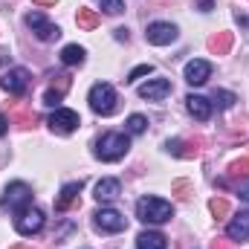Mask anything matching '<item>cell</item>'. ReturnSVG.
Masks as SVG:
<instances>
[{"label": "cell", "mask_w": 249, "mask_h": 249, "mask_svg": "<svg viewBox=\"0 0 249 249\" xmlns=\"http://www.w3.org/2000/svg\"><path fill=\"white\" fill-rule=\"evenodd\" d=\"M171 194H174L180 203H186V200H191L194 188H191V183H188V180H174V186H171Z\"/></svg>", "instance_id": "cell-25"}, {"label": "cell", "mask_w": 249, "mask_h": 249, "mask_svg": "<svg viewBox=\"0 0 249 249\" xmlns=\"http://www.w3.org/2000/svg\"><path fill=\"white\" fill-rule=\"evenodd\" d=\"M209 249H232V247H229V241L217 238V241H212V244H209Z\"/></svg>", "instance_id": "cell-32"}, {"label": "cell", "mask_w": 249, "mask_h": 249, "mask_svg": "<svg viewBox=\"0 0 249 249\" xmlns=\"http://www.w3.org/2000/svg\"><path fill=\"white\" fill-rule=\"evenodd\" d=\"M53 78V84H50V90L47 93H55V96H67V90H70V84H72V78L67 75V72H55V75H50Z\"/></svg>", "instance_id": "cell-23"}, {"label": "cell", "mask_w": 249, "mask_h": 249, "mask_svg": "<svg viewBox=\"0 0 249 249\" xmlns=\"http://www.w3.org/2000/svg\"><path fill=\"white\" fill-rule=\"evenodd\" d=\"M127 148H130L127 133H105L96 142V157L102 162H116V160H122L124 154H127Z\"/></svg>", "instance_id": "cell-2"}, {"label": "cell", "mask_w": 249, "mask_h": 249, "mask_svg": "<svg viewBox=\"0 0 249 249\" xmlns=\"http://www.w3.org/2000/svg\"><path fill=\"white\" fill-rule=\"evenodd\" d=\"M119 194H122V186H119V180H113V177L96 183V200H99V203H113Z\"/></svg>", "instance_id": "cell-16"}, {"label": "cell", "mask_w": 249, "mask_h": 249, "mask_svg": "<svg viewBox=\"0 0 249 249\" xmlns=\"http://www.w3.org/2000/svg\"><path fill=\"white\" fill-rule=\"evenodd\" d=\"M171 214H174V209L162 197H142L136 203V217L142 223H165V220H171Z\"/></svg>", "instance_id": "cell-1"}, {"label": "cell", "mask_w": 249, "mask_h": 249, "mask_svg": "<svg viewBox=\"0 0 249 249\" xmlns=\"http://www.w3.org/2000/svg\"><path fill=\"white\" fill-rule=\"evenodd\" d=\"M200 145H203V139H194V142H180V139H174V142H165L168 154H174V157H183V160L200 157Z\"/></svg>", "instance_id": "cell-14"}, {"label": "cell", "mask_w": 249, "mask_h": 249, "mask_svg": "<svg viewBox=\"0 0 249 249\" xmlns=\"http://www.w3.org/2000/svg\"><path fill=\"white\" fill-rule=\"evenodd\" d=\"M186 107H188V113L194 116V119H200V122H206L209 116H212V102L209 99H203V96H188L186 99Z\"/></svg>", "instance_id": "cell-15"}, {"label": "cell", "mask_w": 249, "mask_h": 249, "mask_svg": "<svg viewBox=\"0 0 249 249\" xmlns=\"http://www.w3.org/2000/svg\"><path fill=\"white\" fill-rule=\"evenodd\" d=\"M209 212H212L214 220H226V214H229V200H223V197H212V200H209Z\"/></svg>", "instance_id": "cell-24"}, {"label": "cell", "mask_w": 249, "mask_h": 249, "mask_svg": "<svg viewBox=\"0 0 249 249\" xmlns=\"http://www.w3.org/2000/svg\"><path fill=\"white\" fill-rule=\"evenodd\" d=\"M136 249H168V244H165V235L160 232H142L136 238Z\"/></svg>", "instance_id": "cell-19"}, {"label": "cell", "mask_w": 249, "mask_h": 249, "mask_svg": "<svg viewBox=\"0 0 249 249\" xmlns=\"http://www.w3.org/2000/svg\"><path fill=\"white\" fill-rule=\"evenodd\" d=\"M3 206H9L15 212L32 206V188L26 186V183H9L6 194H3Z\"/></svg>", "instance_id": "cell-5"}, {"label": "cell", "mask_w": 249, "mask_h": 249, "mask_svg": "<svg viewBox=\"0 0 249 249\" xmlns=\"http://www.w3.org/2000/svg\"><path fill=\"white\" fill-rule=\"evenodd\" d=\"M238 194H241L244 200H249V180H241V183H238Z\"/></svg>", "instance_id": "cell-31"}, {"label": "cell", "mask_w": 249, "mask_h": 249, "mask_svg": "<svg viewBox=\"0 0 249 249\" xmlns=\"http://www.w3.org/2000/svg\"><path fill=\"white\" fill-rule=\"evenodd\" d=\"M15 229H18L20 235H35V232H41V229H44V212H41L38 206L20 209L18 217H15Z\"/></svg>", "instance_id": "cell-4"}, {"label": "cell", "mask_w": 249, "mask_h": 249, "mask_svg": "<svg viewBox=\"0 0 249 249\" xmlns=\"http://www.w3.org/2000/svg\"><path fill=\"white\" fill-rule=\"evenodd\" d=\"M214 102H217V107H232L238 99H235V93H229V90H214Z\"/></svg>", "instance_id": "cell-26"}, {"label": "cell", "mask_w": 249, "mask_h": 249, "mask_svg": "<svg viewBox=\"0 0 249 249\" xmlns=\"http://www.w3.org/2000/svg\"><path fill=\"white\" fill-rule=\"evenodd\" d=\"M32 3H38V6H55L58 0H32Z\"/></svg>", "instance_id": "cell-36"}, {"label": "cell", "mask_w": 249, "mask_h": 249, "mask_svg": "<svg viewBox=\"0 0 249 249\" xmlns=\"http://www.w3.org/2000/svg\"><path fill=\"white\" fill-rule=\"evenodd\" d=\"M229 238L232 241H247L249 238V212H238L235 217H232V223H229Z\"/></svg>", "instance_id": "cell-18"}, {"label": "cell", "mask_w": 249, "mask_h": 249, "mask_svg": "<svg viewBox=\"0 0 249 249\" xmlns=\"http://www.w3.org/2000/svg\"><path fill=\"white\" fill-rule=\"evenodd\" d=\"M145 127H148V119L139 116V113H133V116L127 119V133H145Z\"/></svg>", "instance_id": "cell-27"}, {"label": "cell", "mask_w": 249, "mask_h": 249, "mask_svg": "<svg viewBox=\"0 0 249 249\" xmlns=\"http://www.w3.org/2000/svg\"><path fill=\"white\" fill-rule=\"evenodd\" d=\"M209 75H212V64H209V61L194 58V61L186 64V81H188V84L200 87V84H206V81H209Z\"/></svg>", "instance_id": "cell-11"}, {"label": "cell", "mask_w": 249, "mask_h": 249, "mask_svg": "<svg viewBox=\"0 0 249 249\" xmlns=\"http://www.w3.org/2000/svg\"><path fill=\"white\" fill-rule=\"evenodd\" d=\"M229 174H232V177H247V174H249V162H247V160L232 162V165H229Z\"/></svg>", "instance_id": "cell-30"}, {"label": "cell", "mask_w": 249, "mask_h": 249, "mask_svg": "<svg viewBox=\"0 0 249 249\" xmlns=\"http://www.w3.org/2000/svg\"><path fill=\"white\" fill-rule=\"evenodd\" d=\"M93 220H96V229L99 232H122L124 226H127V220H124L116 209H99L93 214Z\"/></svg>", "instance_id": "cell-8"}, {"label": "cell", "mask_w": 249, "mask_h": 249, "mask_svg": "<svg viewBox=\"0 0 249 249\" xmlns=\"http://www.w3.org/2000/svg\"><path fill=\"white\" fill-rule=\"evenodd\" d=\"M12 122L18 124V127H35V122H38V113H32V110H26V107H20V105H15L12 107Z\"/></svg>", "instance_id": "cell-21"}, {"label": "cell", "mask_w": 249, "mask_h": 249, "mask_svg": "<svg viewBox=\"0 0 249 249\" xmlns=\"http://www.w3.org/2000/svg\"><path fill=\"white\" fill-rule=\"evenodd\" d=\"M197 6H200V12H212V9H214V6H212V0H200Z\"/></svg>", "instance_id": "cell-33"}, {"label": "cell", "mask_w": 249, "mask_h": 249, "mask_svg": "<svg viewBox=\"0 0 249 249\" xmlns=\"http://www.w3.org/2000/svg\"><path fill=\"white\" fill-rule=\"evenodd\" d=\"M145 38H148V44H154V47H165V44H171V41L177 38V26H174V23H162V20H157V23L148 26Z\"/></svg>", "instance_id": "cell-9"}, {"label": "cell", "mask_w": 249, "mask_h": 249, "mask_svg": "<svg viewBox=\"0 0 249 249\" xmlns=\"http://www.w3.org/2000/svg\"><path fill=\"white\" fill-rule=\"evenodd\" d=\"M171 93V81L168 78H154V81H148V84H142L139 87V99H165Z\"/></svg>", "instance_id": "cell-12"}, {"label": "cell", "mask_w": 249, "mask_h": 249, "mask_svg": "<svg viewBox=\"0 0 249 249\" xmlns=\"http://www.w3.org/2000/svg\"><path fill=\"white\" fill-rule=\"evenodd\" d=\"M84 55H87V53H84V50H81L78 44H67V47L61 50V61L67 64V67H75V64H84Z\"/></svg>", "instance_id": "cell-22"}, {"label": "cell", "mask_w": 249, "mask_h": 249, "mask_svg": "<svg viewBox=\"0 0 249 249\" xmlns=\"http://www.w3.org/2000/svg\"><path fill=\"white\" fill-rule=\"evenodd\" d=\"M148 72H154V67H151V64H139L136 70H130V75H127L124 81L130 84V81H136V78H142V75H148Z\"/></svg>", "instance_id": "cell-28"}, {"label": "cell", "mask_w": 249, "mask_h": 249, "mask_svg": "<svg viewBox=\"0 0 249 249\" xmlns=\"http://www.w3.org/2000/svg\"><path fill=\"white\" fill-rule=\"evenodd\" d=\"M81 180L78 183H67V186L61 188V197L55 200V212H67L70 206H75V200H78V194H81Z\"/></svg>", "instance_id": "cell-17"}, {"label": "cell", "mask_w": 249, "mask_h": 249, "mask_svg": "<svg viewBox=\"0 0 249 249\" xmlns=\"http://www.w3.org/2000/svg\"><path fill=\"white\" fill-rule=\"evenodd\" d=\"M75 23H78V29L90 32V29H96V26H99V12H96V9L81 6V9H78V15H75Z\"/></svg>", "instance_id": "cell-20"}, {"label": "cell", "mask_w": 249, "mask_h": 249, "mask_svg": "<svg viewBox=\"0 0 249 249\" xmlns=\"http://www.w3.org/2000/svg\"><path fill=\"white\" fill-rule=\"evenodd\" d=\"M26 26H29L41 41H55V38L61 35V29H58L55 23H50L41 12H29V15H26Z\"/></svg>", "instance_id": "cell-6"}, {"label": "cell", "mask_w": 249, "mask_h": 249, "mask_svg": "<svg viewBox=\"0 0 249 249\" xmlns=\"http://www.w3.org/2000/svg\"><path fill=\"white\" fill-rule=\"evenodd\" d=\"M81 124V119H78V113L75 110H55L53 116H50V127H53V133H61V136H67V133H72L75 127Z\"/></svg>", "instance_id": "cell-10"}, {"label": "cell", "mask_w": 249, "mask_h": 249, "mask_svg": "<svg viewBox=\"0 0 249 249\" xmlns=\"http://www.w3.org/2000/svg\"><path fill=\"white\" fill-rule=\"evenodd\" d=\"M0 87H3L6 93H12V96H20V93L29 87V72H26L23 67L6 70V72L0 75Z\"/></svg>", "instance_id": "cell-7"}, {"label": "cell", "mask_w": 249, "mask_h": 249, "mask_svg": "<svg viewBox=\"0 0 249 249\" xmlns=\"http://www.w3.org/2000/svg\"><path fill=\"white\" fill-rule=\"evenodd\" d=\"M232 44H235V35H232V32H214V35H209V41H206V47H209L212 55H229Z\"/></svg>", "instance_id": "cell-13"}, {"label": "cell", "mask_w": 249, "mask_h": 249, "mask_svg": "<svg viewBox=\"0 0 249 249\" xmlns=\"http://www.w3.org/2000/svg\"><path fill=\"white\" fill-rule=\"evenodd\" d=\"M12 249H32V247H12Z\"/></svg>", "instance_id": "cell-37"}, {"label": "cell", "mask_w": 249, "mask_h": 249, "mask_svg": "<svg viewBox=\"0 0 249 249\" xmlns=\"http://www.w3.org/2000/svg\"><path fill=\"white\" fill-rule=\"evenodd\" d=\"M102 9L107 15H119V12H124V3L122 0H102Z\"/></svg>", "instance_id": "cell-29"}, {"label": "cell", "mask_w": 249, "mask_h": 249, "mask_svg": "<svg viewBox=\"0 0 249 249\" xmlns=\"http://www.w3.org/2000/svg\"><path fill=\"white\" fill-rule=\"evenodd\" d=\"M116 38H119V41H127V29H124V26L116 29Z\"/></svg>", "instance_id": "cell-35"}, {"label": "cell", "mask_w": 249, "mask_h": 249, "mask_svg": "<svg viewBox=\"0 0 249 249\" xmlns=\"http://www.w3.org/2000/svg\"><path fill=\"white\" fill-rule=\"evenodd\" d=\"M247 162H249V157H247Z\"/></svg>", "instance_id": "cell-38"}, {"label": "cell", "mask_w": 249, "mask_h": 249, "mask_svg": "<svg viewBox=\"0 0 249 249\" xmlns=\"http://www.w3.org/2000/svg\"><path fill=\"white\" fill-rule=\"evenodd\" d=\"M87 102H90L93 113H99V116H110V113L116 110V90H113L110 84L99 81V84H93V87H90Z\"/></svg>", "instance_id": "cell-3"}, {"label": "cell", "mask_w": 249, "mask_h": 249, "mask_svg": "<svg viewBox=\"0 0 249 249\" xmlns=\"http://www.w3.org/2000/svg\"><path fill=\"white\" fill-rule=\"evenodd\" d=\"M6 130H9V122H6V116H3V113H0V136H3V133H6Z\"/></svg>", "instance_id": "cell-34"}]
</instances>
